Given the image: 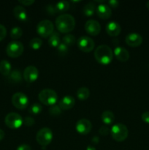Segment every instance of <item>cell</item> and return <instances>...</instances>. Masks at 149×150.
Wrapping results in <instances>:
<instances>
[{
    "label": "cell",
    "instance_id": "43",
    "mask_svg": "<svg viewBox=\"0 0 149 150\" xmlns=\"http://www.w3.org/2000/svg\"><path fill=\"white\" fill-rule=\"evenodd\" d=\"M86 150H96V149L94 146H91V145H89V146H88L87 148H86Z\"/></svg>",
    "mask_w": 149,
    "mask_h": 150
},
{
    "label": "cell",
    "instance_id": "4",
    "mask_svg": "<svg viewBox=\"0 0 149 150\" xmlns=\"http://www.w3.org/2000/svg\"><path fill=\"white\" fill-rule=\"evenodd\" d=\"M38 98L42 104L51 106L55 105L56 103L57 102L58 95L56 92L53 89H45L39 92L38 95Z\"/></svg>",
    "mask_w": 149,
    "mask_h": 150
},
{
    "label": "cell",
    "instance_id": "35",
    "mask_svg": "<svg viewBox=\"0 0 149 150\" xmlns=\"http://www.w3.org/2000/svg\"><path fill=\"white\" fill-rule=\"evenodd\" d=\"M45 10H46L47 13L49 15H54L57 13L55 6L53 5V4H48V5H47V7H45Z\"/></svg>",
    "mask_w": 149,
    "mask_h": 150
},
{
    "label": "cell",
    "instance_id": "44",
    "mask_svg": "<svg viewBox=\"0 0 149 150\" xmlns=\"http://www.w3.org/2000/svg\"><path fill=\"white\" fill-rule=\"evenodd\" d=\"M146 7H147V8L149 10V1H147V3H146Z\"/></svg>",
    "mask_w": 149,
    "mask_h": 150
},
{
    "label": "cell",
    "instance_id": "18",
    "mask_svg": "<svg viewBox=\"0 0 149 150\" xmlns=\"http://www.w3.org/2000/svg\"><path fill=\"white\" fill-rule=\"evenodd\" d=\"M106 32L108 35L111 37H116L121 33V27L118 23L115 21H110L106 25Z\"/></svg>",
    "mask_w": 149,
    "mask_h": 150
},
{
    "label": "cell",
    "instance_id": "15",
    "mask_svg": "<svg viewBox=\"0 0 149 150\" xmlns=\"http://www.w3.org/2000/svg\"><path fill=\"white\" fill-rule=\"evenodd\" d=\"M96 13L102 19H108L112 16V11L110 6L108 4H100L96 7Z\"/></svg>",
    "mask_w": 149,
    "mask_h": 150
},
{
    "label": "cell",
    "instance_id": "5",
    "mask_svg": "<svg viewBox=\"0 0 149 150\" xmlns=\"http://www.w3.org/2000/svg\"><path fill=\"white\" fill-rule=\"evenodd\" d=\"M36 140L42 146H48L53 140L52 130L49 127H42L37 133Z\"/></svg>",
    "mask_w": 149,
    "mask_h": 150
},
{
    "label": "cell",
    "instance_id": "19",
    "mask_svg": "<svg viewBox=\"0 0 149 150\" xmlns=\"http://www.w3.org/2000/svg\"><path fill=\"white\" fill-rule=\"evenodd\" d=\"M13 15L18 20L20 21H26L27 20V13L23 7L20 5H17L13 9Z\"/></svg>",
    "mask_w": 149,
    "mask_h": 150
},
{
    "label": "cell",
    "instance_id": "9",
    "mask_svg": "<svg viewBox=\"0 0 149 150\" xmlns=\"http://www.w3.org/2000/svg\"><path fill=\"white\" fill-rule=\"evenodd\" d=\"M12 103L18 109H25L29 104V98L23 92H16L12 97Z\"/></svg>",
    "mask_w": 149,
    "mask_h": 150
},
{
    "label": "cell",
    "instance_id": "37",
    "mask_svg": "<svg viewBox=\"0 0 149 150\" xmlns=\"http://www.w3.org/2000/svg\"><path fill=\"white\" fill-rule=\"evenodd\" d=\"M141 119L145 123L149 124V111H145L141 116Z\"/></svg>",
    "mask_w": 149,
    "mask_h": 150
},
{
    "label": "cell",
    "instance_id": "31",
    "mask_svg": "<svg viewBox=\"0 0 149 150\" xmlns=\"http://www.w3.org/2000/svg\"><path fill=\"white\" fill-rule=\"evenodd\" d=\"M61 113V109L58 105H51L49 108V114L50 115L53 116V117H57Z\"/></svg>",
    "mask_w": 149,
    "mask_h": 150
},
{
    "label": "cell",
    "instance_id": "10",
    "mask_svg": "<svg viewBox=\"0 0 149 150\" xmlns=\"http://www.w3.org/2000/svg\"><path fill=\"white\" fill-rule=\"evenodd\" d=\"M77 46L79 49L84 53H89L94 48V41L87 36H82L77 40Z\"/></svg>",
    "mask_w": 149,
    "mask_h": 150
},
{
    "label": "cell",
    "instance_id": "21",
    "mask_svg": "<svg viewBox=\"0 0 149 150\" xmlns=\"http://www.w3.org/2000/svg\"><path fill=\"white\" fill-rule=\"evenodd\" d=\"M102 121L105 123V125H111L114 122L115 120V115L111 111H105L102 114Z\"/></svg>",
    "mask_w": 149,
    "mask_h": 150
},
{
    "label": "cell",
    "instance_id": "24",
    "mask_svg": "<svg viewBox=\"0 0 149 150\" xmlns=\"http://www.w3.org/2000/svg\"><path fill=\"white\" fill-rule=\"evenodd\" d=\"M95 10H96V4H95L94 2L90 1V2H89L84 6L83 13L86 16L90 17V16H92L94 14Z\"/></svg>",
    "mask_w": 149,
    "mask_h": 150
},
{
    "label": "cell",
    "instance_id": "17",
    "mask_svg": "<svg viewBox=\"0 0 149 150\" xmlns=\"http://www.w3.org/2000/svg\"><path fill=\"white\" fill-rule=\"evenodd\" d=\"M74 104H75V100H74V98L70 95H67L64 96L61 100L58 103V106L60 107L61 110L64 111H67V110H70L74 107Z\"/></svg>",
    "mask_w": 149,
    "mask_h": 150
},
{
    "label": "cell",
    "instance_id": "25",
    "mask_svg": "<svg viewBox=\"0 0 149 150\" xmlns=\"http://www.w3.org/2000/svg\"><path fill=\"white\" fill-rule=\"evenodd\" d=\"M90 96V91L87 87H80L77 91V97L80 100H86Z\"/></svg>",
    "mask_w": 149,
    "mask_h": 150
},
{
    "label": "cell",
    "instance_id": "29",
    "mask_svg": "<svg viewBox=\"0 0 149 150\" xmlns=\"http://www.w3.org/2000/svg\"><path fill=\"white\" fill-rule=\"evenodd\" d=\"M75 41L76 39L74 35H70V34H67V35H64L62 38V43L65 44L68 47L72 45L75 42Z\"/></svg>",
    "mask_w": 149,
    "mask_h": 150
},
{
    "label": "cell",
    "instance_id": "34",
    "mask_svg": "<svg viewBox=\"0 0 149 150\" xmlns=\"http://www.w3.org/2000/svg\"><path fill=\"white\" fill-rule=\"evenodd\" d=\"M34 119L32 118V117H26V118L24 119V120H23V124L26 126H28V127H31V126H32L33 125H34Z\"/></svg>",
    "mask_w": 149,
    "mask_h": 150
},
{
    "label": "cell",
    "instance_id": "12",
    "mask_svg": "<svg viewBox=\"0 0 149 150\" xmlns=\"http://www.w3.org/2000/svg\"><path fill=\"white\" fill-rule=\"evenodd\" d=\"M76 130L80 135H87L91 132L92 129V124L89 120L81 119L78 120L75 125Z\"/></svg>",
    "mask_w": 149,
    "mask_h": 150
},
{
    "label": "cell",
    "instance_id": "27",
    "mask_svg": "<svg viewBox=\"0 0 149 150\" xmlns=\"http://www.w3.org/2000/svg\"><path fill=\"white\" fill-rule=\"evenodd\" d=\"M22 35H23V30L21 29V28L18 27V26L13 27L10 31V38L14 40L19 39L21 38Z\"/></svg>",
    "mask_w": 149,
    "mask_h": 150
},
{
    "label": "cell",
    "instance_id": "6",
    "mask_svg": "<svg viewBox=\"0 0 149 150\" xmlns=\"http://www.w3.org/2000/svg\"><path fill=\"white\" fill-rule=\"evenodd\" d=\"M24 50V47L22 42L19 41L13 40L9 42L6 48V53L7 56L11 58H18L22 55Z\"/></svg>",
    "mask_w": 149,
    "mask_h": 150
},
{
    "label": "cell",
    "instance_id": "40",
    "mask_svg": "<svg viewBox=\"0 0 149 150\" xmlns=\"http://www.w3.org/2000/svg\"><path fill=\"white\" fill-rule=\"evenodd\" d=\"M16 150H32V148L28 144H21L17 148Z\"/></svg>",
    "mask_w": 149,
    "mask_h": 150
},
{
    "label": "cell",
    "instance_id": "30",
    "mask_svg": "<svg viewBox=\"0 0 149 150\" xmlns=\"http://www.w3.org/2000/svg\"><path fill=\"white\" fill-rule=\"evenodd\" d=\"M42 106L39 103H34L29 107V112L32 114H39L42 112Z\"/></svg>",
    "mask_w": 149,
    "mask_h": 150
},
{
    "label": "cell",
    "instance_id": "28",
    "mask_svg": "<svg viewBox=\"0 0 149 150\" xmlns=\"http://www.w3.org/2000/svg\"><path fill=\"white\" fill-rule=\"evenodd\" d=\"M42 40L39 38H33L29 42V47L33 50H38L42 47Z\"/></svg>",
    "mask_w": 149,
    "mask_h": 150
},
{
    "label": "cell",
    "instance_id": "1",
    "mask_svg": "<svg viewBox=\"0 0 149 150\" xmlns=\"http://www.w3.org/2000/svg\"><path fill=\"white\" fill-rule=\"evenodd\" d=\"M56 26L58 32L67 34L74 29L75 20L71 15L62 14L56 19Z\"/></svg>",
    "mask_w": 149,
    "mask_h": 150
},
{
    "label": "cell",
    "instance_id": "36",
    "mask_svg": "<svg viewBox=\"0 0 149 150\" xmlns=\"http://www.w3.org/2000/svg\"><path fill=\"white\" fill-rule=\"evenodd\" d=\"M7 35V29L3 25L0 24V41L3 40Z\"/></svg>",
    "mask_w": 149,
    "mask_h": 150
},
{
    "label": "cell",
    "instance_id": "20",
    "mask_svg": "<svg viewBox=\"0 0 149 150\" xmlns=\"http://www.w3.org/2000/svg\"><path fill=\"white\" fill-rule=\"evenodd\" d=\"M61 43V38H60V34L57 32H53L52 35L49 37L48 39V44L51 47L53 48H57Z\"/></svg>",
    "mask_w": 149,
    "mask_h": 150
},
{
    "label": "cell",
    "instance_id": "33",
    "mask_svg": "<svg viewBox=\"0 0 149 150\" xmlns=\"http://www.w3.org/2000/svg\"><path fill=\"white\" fill-rule=\"evenodd\" d=\"M99 133L101 136H107L110 133V130L107 126H102L99 130Z\"/></svg>",
    "mask_w": 149,
    "mask_h": 150
},
{
    "label": "cell",
    "instance_id": "8",
    "mask_svg": "<svg viewBox=\"0 0 149 150\" xmlns=\"http://www.w3.org/2000/svg\"><path fill=\"white\" fill-rule=\"evenodd\" d=\"M5 125L10 129L15 130L21 127L23 124V120L21 116L17 113L11 112L7 114L4 119Z\"/></svg>",
    "mask_w": 149,
    "mask_h": 150
},
{
    "label": "cell",
    "instance_id": "32",
    "mask_svg": "<svg viewBox=\"0 0 149 150\" xmlns=\"http://www.w3.org/2000/svg\"><path fill=\"white\" fill-rule=\"evenodd\" d=\"M57 51H58V53L59 55L64 56L68 53L69 48L68 46H67V45H65V44L61 42L60 45L57 47Z\"/></svg>",
    "mask_w": 149,
    "mask_h": 150
},
{
    "label": "cell",
    "instance_id": "38",
    "mask_svg": "<svg viewBox=\"0 0 149 150\" xmlns=\"http://www.w3.org/2000/svg\"><path fill=\"white\" fill-rule=\"evenodd\" d=\"M19 3L24 6H31L32 4L34 3V0H19Z\"/></svg>",
    "mask_w": 149,
    "mask_h": 150
},
{
    "label": "cell",
    "instance_id": "11",
    "mask_svg": "<svg viewBox=\"0 0 149 150\" xmlns=\"http://www.w3.org/2000/svg\"><path fill=\"white\" fill-rule=\"evenodd\" d=\"M38 76H39V71L34 66H28L23 70V77L28 83L34 82L38 79Z\"/></svg>",
    "mask_w": 149,
    "mask_h": 150
},
{
    "label": "cell",
    "instance_id": "13",
    "mask_svg": "<svg viewBox=\"0 0 149 150\" xmlns=\"http://www.w3.org/2000/svg\"><path fill=\"white\" fill-rule=\"evenodd\" d=\"M85 30L89 35L92 36H96L101 31V26L97 21L91 20L87 21L85 23Z\"/></svg>",
    "mask_w": 149,
    "mask_h": 150
},
{
    "label": "cell",
    "instance_id": "2",
    "mask_svg": "<svg viewBox=\"0 0 149 150\" xmlns=\"http://www.w3.org/2000/svg\"><path fill=\"white\" fill-rule=\"evenodd\" d=\"M94 57L100 64L108 65L113 59V52L108 45H100L95 50Z\"/></svg>",
    "mask_w": 149,
    "mask_h": 150
},
{
    "label": "cell",
    "instance_id": "3",
    "mask_svg": "<svg viewBox=\"0 0 149 150\" xmlns=\"http://www.w3.org/2000/svg\"><path fill=\"white\" fill-rule=\"evenodd\" d=\"M110 134L114 140L118 142H122L128 137L129 130L125 125L122 123H117L111 128Z\"/></svg>",
    "mask_w": 149,
    "mask_h": 150
},
{
    "label": "cell",
    "instance_id": "26",
    "mask_svg": "<svg viewBox=\"0 0 149 150\" xmlns=\"http://www.w3.org/2000/svg\"><path fill=\"white\" fill-rule=\"evenodd\" d=\"M56 12L58 13H62L67 11L70 8V3L67 1H58L55 5Z\"/></svg>",
    "mask_w": 149,
    "mask_h": 150
},
{
    "label": "cell",
    "instance_id": "42",
    "mask_svg": "<svg viewBox=\"0 0 149 150\" xmlns=\"http://www.w3.org/2000/svg\"><path fill=\"white\" fill-rule=\"evenodd\" d=\"M4 136H5V133L3 130L0 129V142L3 140V139L4 138Z\"/></svg>",
    "mask_w": 149,
    "mask_h": 150
},
{
    "label": "cell",
    "instance_id": "14",
    "mask_svg": "<svg viewBox=\"0 0 149 150\" xmlns=\"http://www.w3.org/2000/svg\"><path fill=\"white\" fill-rule=\"evenodd\" d=\"M125 42L129 46L136 48L140 46L143 42V38L138 33H130L126 37Z\"/></svg>",
    "mask_w": 149,
    "mask_h": 150
},
{
    "label": "cell",
    "instance_id": "22",
    "mask_svg": "<svg viewBox=\"0 0 149 150\" xmlns=\"http://www.w3.org/2000/svg\"><path fill=\"white\" fill-rule=\"evenodd\" d=\"M11 64L7 60H1L0 62V73L4 76H8L11 73Z\"/></svg>",
    "mask_w": 149,
    "mask_h": 150
},
{
    "label": "cell",
    "instance_id": "41",
    "mask_svg": "<svg viewBox=\"0 0 149 150\" xmlns=\"http://www.w3.org/2000/svg\"><path fill=\"white\" fill-rule=\"evenodd\" d=\"M91 142L93 144H98L99 142V138L98 136H93L91 139Z\"/></svg>",
    "mask_w": 149,
    "mask_h": 150
},
{
    "label": "cell",
    "instance_id": "23",
    "mask_svg": "<svg viewBox=\"0 0 149 150\" xmlns=\"http://www.w3.org/2000/svg\"><path fill=\"white\" fill-rule=\"evenodd\" d=\"M10 81L14 83H18L22 81V75L18 70H14L11 71L8 76Z\"/></svg>",
    "mask_w": 149,
    "mask_h": 150
},
{
    "label": "cell",
    "instance_id": "16",
    "mask_svg": "<svg viewBox=\"0 0 149 150\" xmlns=\"http://www.w3.org/2000/svg\"><path fill=\"white\" fill-rule=\"evenodd\" d=\"M113 55H115V58L120 62H125L128 61L129 59V53L126 48L123 47L117 46L113 51Z\"/></svg>",
    "mask_w": 149,
    "mask_h": 150
},
{
    "label": "cell",
    "instance_id": "39",
    "mask_svg": "<svg viewBox=\"0 0 149 150\" xmlns=\"http://www.w3.org/2000/svg\"><path fill=\"white\" fill-rule=\"evenodd\" d=\"M108 4H109L110 7L116 8L119 5V1H117V0H110V1H108Z\"/></svg>",
    "mask_w": 149,
    "mask_h": 150
},
{
    "label": "cell",
    "instance_id": "7",
    "mask_svg": "<svg viewBox=\"0 0 149 150\" xmlns=\"http://www.w3.org/2000/svg\"><path fill=\"white\" fill-rule=\"evenodd\" d=\"M53 23L49 20L41 21L37 26V32L42 38H47L53 32Z\"/></svg>",
    "mask_w": 149,
    "mask_h": 150
}]
</instances>
